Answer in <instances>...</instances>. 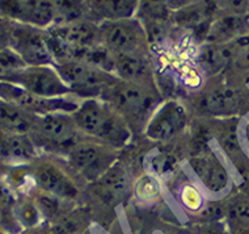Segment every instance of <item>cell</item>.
I'll return each mask as SVG.
<instances>
[{"mask_svg": "<svg viewBox=\"0 0 249 234\" xmlns=\"http://www.w3.org/2000/svg\"><path fill=\"white\" fill-rule=\"evenodd\" d=\"M92 21L99 24L107 20L134 18L139 0H87Z\"/></svg>", "mask_w": 249, "mask_h": 234, "instance_id": "9a60e30c", "label": "cell"}, {"mask_svg": "<svg viewBox=\"0 0 249 234\" xmlns=\"http://www.w3.org/2000/svg\"><path fill=\"white\" fill-rule=\"evenodd\" d=\"M70 165L89 182H97L116 163V149L96 141L76 142L69 152Z\"/></svg>", "mask_w": 249, "mask_h": 234, "instance_id": "5b68a950", "label": "cell"}, {"mask_svg": "<svg viewBox=\"0 0 249 234\" xmlns=\"http://www.w3.org/2000/svg\"><path fill=\"white\" fill-rule=\"evenodd\" d=\"M190 165L207 191L220 194L227 188L230 175L226 166L215 154L209 153L205 156H196L192 159Z\"/></svg>", "mask_w": 249, "mask_h": 234, "instance_id": "5bb4252c", "label": "cell"}, {"mask_svg": "<svg viewBox=\"0 0 249 234\" xmlns=\"http://www.w3.org/2000/svg\"><path fill=\"white\" fill-rule=\"evenodd\" d=\"M83 20L92 21L87 0H54L53 25H69Z\"/></svg>", "mask_w": 249, "mask_h": 234, "instance_id": "44dd1931", "label": "cell"}, {"mask_svg": "<svg viewBox=\"0 0 249 234\" xmlns=\"http://www.w3.org/2000/svg\"><path fill=\"white\" fill-rule=\"evenodd\" d=\"M249 22L243 16L233 13H219L213 20L207 33L206 41L209 43H226L232 39L244 36V31Z\"/></svg>", "mask_w": 249, "mask_h": 234, "instance_id": "2e32d148", "label": "cell"}, {"mask_svg": "<svg viewBox=\"0 0 249 234\" xmlns=\"http://www.w3.org/2000/svg\"><path fill=\"white\" fill-rule=\"evenodd\" d=\"M188 122L186 109L177 100H168L155 111L146 126V136L152 141H169L181 133Z\"/></svg>", "mask_w": 249, "mask_h": 234, "instance_id": "30bf717a", "label": "cell"}, {"mask_svg": "<svg viewBox=\"0 0 249 234\" xmlns=\"http://www.w3.org/2000/svg\"><path fill=\"white\" fill-rule=\"evenodd\" d=\"M245 19H247V21L249 22V0H248V5H247V12H245Z\"/></svg>", "mask_w": 249, "mask_h": 234, "instance_id": "d590c367", "label": "cell"}, {"mask_svg": "<svg viewBox=\"0 0 249 234\" xmlns=\"http://www.w3.org/2000/svg\"><path fill=\"white\" fill-rule=\"evenodd\" d=\"M9 32H11V22L0 20V50L9 48Z\"/></svg>", "mask_w": 249, "mask_h": 234, "instance_id": "f1b7e54d", "label": "cell"}, {"mask_svg": "<svg viewBox=\"0 0 249 234\" xmlns=\"http://www.w3.org/2000/svg\"><path fill=\"white\" fill-rule=\"evenodd\" d=\"M9 48L21 57L28 66H54L48 32L37 26L11 22Z\"/></svg>", "mask_w": 249, "mask_h": 234, "instance_id": "277c9868", "label": "cell"}, {"mask_svg": "<svg viewBox=\"0 0 249 234\" xmlns=\"http://www.w3.org/2000/svg\"><path fill=\"white\" fill-rule=\"evenodd\" d=\"M103 46L113 57L124 53L148 50V39L144 26L139 19H121L99 22Z\"/></svg>", "mask_w": 249, "mask_h": 234, "instance_id": "3957f363", "label": "cell"}, {"mask_svg": "<svg viewBox=\"0 0 249 234\" xmlns=\"http://www.w3.org/2000/svg\"><path fill=\"white\" fill-rule=\"evenodd\" d=\"M232 234H249V225L244 226V228H240V229H236L231 232Z\"/></svg>", "mask_w": 249, "mask_h": 234, "instance_id": "d6a6232c", "label": "cell"}, {"mask_svg": "<svg viewBox=\"0 0 249 234\" xmlns=\"http://www.w3.org/2000/svg\"><path fill=\"white\" fill-rule=\"evenodd\" d=\"M245 138H247V141H248L249 143V120L247 121V124H245Z\"/></svg>", "mask_w": 249, "mask_h": 234, "instance_id": "836d02e7", "label": "cell"}, {"mask_svg": "<svg viewBox=\"0 0 249 234\" xmlns=\"http://www.w3.org/2000/svg\"><path fill=\"white\" fill-rule=\"evenodd\" d=\"M240 103L239 92L232 87L222 86L211 90L202 101L206 112L216 116H227L235 112Z\"/></svg>", "mask_w": 249, "mask_h": 234, "instance_id": "ffe728a7", "label": "cell"}, {"mask_svg": "<svg viewBox=\"0 0 249 234\" xmlns=\"http://www.w3.org/2000/svg\"><path fill=\"white\" fill-rule=\"evenodd\" d=\"M0 100L16 105L18 108L33 113L36 116L48 115L53 112L72 113L77 104L63 98L45 99L30 94L18 84L11 82H0Z\"/></svg>", "mask_w": 249, "mask_h": 234, "instance_id": "52a82bcc", "label": "cell"}, {"mask_svg": "<svg viewBox=\"0 0 249 234\" xmlns=\"http://www.w3.org/2000/svg\"><path fill=\"white\" fill-rule=\"evenodd\" d=\"M37 116L0 100V132L29 135L35 130Z\"/></svg>", "mask_w": 249, "mask_h": 234, "instance_id": "e0dca14e", "label": "cell"}, {"mask_svg": "<svg viewBox=\"0 0 249 234\" xmlns=\"http://www.w3.org/2000/svg\"><path fill=\"white\" fill-rule=\"evenodd\" d=\"M13 213H15V217L18 224L25 226L28 229L35 228L38 224L39 216H41L35 201H29V200H22V201L15 203Z\"/></svg>", "mask_w": 249, "mask_h": 234, "instance_id": "cb8c5ba5", "label": "cell"}, {"mask_svg": "<svg viewBox=\"0 0 249 234\" xmlns=\"http://www.w3.org/2000/svg\"><path fill=\"white\" fill-rule=\"evenodd\" d=\"M0 156L11 162H29L37 156V149L29 135L0 132Z\"/></svg>", "mask_w": 249, "mask_h": 234, "instance_id": "ac0fdd59", "label": "cell"}, {"mask_svg": "<svg viewBox=\"0 0 249 234\" xmlns=\"http://www.w3.org/2000/svg\"><path fill=\"white\" fill-rule=\"evenodd\" d=\"M35 130L41 136V138L58 146L71 145L72 148L76 142L77 129L72 113L53 112L48 115L37 116Z\"/></svg>", "mask_w": 249, "mask_h": 234, "instance_id": "8fae6325", "label": "cell"}, {"mask_svg": "<svg viewBox=\"0 0 249 234\" xmlns=\"http://www.w3.org/2000/svg\"><path fill=\"white\" fill-rule=\"evenodd\" d=\"M103 100L114 107L124 117L139 116L148 109L154 101L150 88L147 84L122 82L117 79L116 82L104 90Z\"/></svg>", "mask_w": 249, "mask_h": 234, "instance_id": "ba28073f", "label": "cell"}, {"mask_svg": "<svg viewBox=\"0 0 249 234\" xmlns=\"http://www.w3.org/2000/svg\"><path fill=\"white\" fill-rule=\"evenodd\" d=\"M99 194L107 200H116L124 197L130 192L131 182L126 170L118 163L114 165L97 180Z\"/></svg>", "mask_w": 249, "mask_h": 234, "instance_id": "d6986e66", "label": "cell"}, {"mask_svg": "<svg viewBox=\"0 0 249 234\" xmlns=\"http://www.w3.org/2000/svg\"><path fill=\"white\" fill-rule=\"evenodd\" d=\"M135 191H137V195L143 200H152L159 195L158 184L150 176H143L142 179H139Z\"/></svg>", "mask_w": 249, "mask_h": 234, "instance_id": "484cf974", "label": "cell"}, {"mask_svg": "<svg viewBox=\"0 0 249 234\" xmlns=\"http://www.w3.org/2000/svg\"><path fill=\"white\" fill-rule=\"evenodd\" d=\"M11 83L18 84L30 94L45 99L63 98L72 92L54 66H28Z\"/></svg>", "mask_w": 249, "mask_h": 234, "instance_id": "9c48e42d", "label": "cell"}, {"mask_svg": "<svg viewBox=\"0 0 249 234\" xmlns=\"http://www.w3.org/2000/svg\"><path fill=\"white\" fill-rule=\"evenodd\" d=\"M196 0H164L165 3V7L169 12H176V11H180V9L188 7V5L193 4Z\"/></svg>", "mask_w": 249, "mask_h": 234, "instance_id": "f546056e", "label": "cell"}, {"mask_svg": "<svg viewBox=\"0 0 249 234\" xmlns=\"http://www.w3.org/2000/svg\"><path fill=\"white\" fill-rule=\"evenodd\" d=\"M247 5H248V0H226L223 9L228 13H233V15L245 18Z\"/></svg>", "mask_w": 249, "mask_h": 234, "instance_id": "83f0119b", "label": "cell"}, {"mask_svg": "<svg viewBox=\"0 0 249 234\" xmlns=\"http://www.w3.org/2000/svg\"><path fill=\"white\" fill-rule=\"evenodd\" d=\"M54 69L71 91L89 98H95L100 92L103 94L105 88L117 80L116 75L76 58L55 61Z\"/></svg>", "mask_w": 249, "mask_h": 234, "instance_id": "7a4b0ae2", "label": "cell"}, {"mask_svg": "<svg viewBox=\"0 0 249 234\" xmlns=\"http://www.w3.org/2000/svg\"><path fill=\"white\" fill-rule=\"evenodd\" d=\"M113 74L122 82L150 84L152 82V63L148 50L124 53L114 57Z\"/></svg>", "mask_w": 249, "mask_h": 234, "instance_id": "7c38bea8", "label": "cell"}, {"mask_svg": "<svg viewBox=\"0 0 249 234\" xmlns=\"http://www.w3.org/2000/svg\"><path fill=\"white\" fill-rule=\"evenodd\" d=\"M182 200L184 204L190 209H199L202 205V197L199 192L194 187H185L182 191Z\"/></svg>", "mask_w": 249, "mask_h": 234, "instance_id": "4316f807", "label": "cell"}, {"mask_svg": "<svg viewBox=\"0 0 249 234\" xmlns=\"http://www.w3.org/2000/svg\"><path fill=\"white\" fill-rule=\"evenodd\" d=\"M35 179L41 191L59 199H75L79 194L72 179L54 163H39L35 170Z\"/></svg>", "mask_w": 249, "mask_h": 234, "instance_id": "4fadbf2b", "label": "cell"}, {"mask_svg": "<svg viewBox=\"0 0 249 234\" xmlns=\"http://www.w3.org/2000/svg\"><path fill=\"white\" fill-rule=\"evenodd\" d=\"M206 234H232L231 232H226L223 228H220V226H213L210 229L207 230Z\"/></svg>", "mask_w": 249, "mask_h": 234, "instance_id": "1f68e13d", "label": "cell"}, {"mask_svg": "<svg viewBox=\"0 0 249 234\" xmlns=\"http://www.w3.org/2000/svg\"><path fill=\"white\" fill-rule=\"evenodd\" d=\"M36 205L38 208L39 213L42 216L48 217V218H52L56 214L58 209H59V205H58V200H56L55 196L49 195V194H45L42 192V195H39L37 199H36Z\"/></svg>", "mask_w": 249, "mask_h": 234, "instance_id": "d4e9b609", "label": "cell"}, {"mask_svg": "<svg viewBox=\"0 0 249 234\" xmlns=\"http://www.w3.org/2000/svg\"><path fill=\"white\" fill-rule=\"evenodd\" d=\"M25 67L28 65L13 49L0 50V82H13Z\"/></svg>", "mask_w": 249, "mask_h": 234, "instance_id": "603a6c76", "label": "cell"}, {"mask_svg": "<svg viewBox=\"0 0 249 234\" xmlns=\"http://www.w3.org/2000/svg\"><path fill=\"white\" fill-rule=\"evenodd\" d=\"M79 132L113 149L124 148L131 133L124 117L103 99L88 98L72 112Z\"/></svg>", "mask_w": 249, "mask_h": 234, "instance_id": "6da1fadb", "label": "cell"}, {"mask_svg": "<svg viewBox=\"0 0 249 234\" xmlns=\"http://www.w3.org/2000/svg\"><path fill=\"white\" fill-rule=\"evenodd\" d=\"M197 3L199 4L205 5L206 8H209L210 11L215 13H220L223 11V7H224V1L226 0H196Z\"/></svg>", "mask_w": 249, "mask_h": 234, "instance_id": "4dcf8cb0", "label": "cell"}, {"mask_svg": "<svg viewBox=\"0 0 249 234\" xmlns=\"http://www.w3.org/2000/svg\"><path fill=\"white\" fill-rule=\"evenodd\" d=\"M224 217H227L231 232L249 225V194L240 192L224 204Z\"/></svg>", "mask_w": 249, "mask_h": 234, "instance_id": "7402d4cb", "label": "cell"}, {"mask_svg": "<svg viewBox=\"0 0 249 234\" xmlns=\"http://www.w3.org/2000/svg\"><path fill=\"white\" fill-rule=\"evenodd\" d=\"M22 234H43V233H41V232H38V230H36V229H33V228H32V229L28 230L26 233H22Z\"/></svg>", "mask_w": 249, "mask_h": 234, "instance_id": "e575fe53", "label": "cell"}, {"mask_svg": "<svg viewBox=\"0 0 249 234\" xmlns=\"http://www.w3.org/2000/svg\"><path fill=\"white\" fill-rule=\"evenodd\" d=\"M0 20H1V19H0Z\"/></svg>", "mask_w": 249, "mask_h": 234, "instance_id": "8d00e7d4", "label": "cell"}, {"mask_svg": "<svg viewBox=\"0 0 249 234\" xmlns=\"http://www.w3.org/2000/svg\"><path fill=\"white\" fill-rule=\"evenodd\" d=\"M0 19L48 29L54 22V0H0Z\"/></svg>", "mask_w": 249, "mask_h": 234, "instance_id": "8992f818", "label": "cell"}]
</instances>
